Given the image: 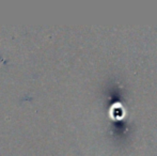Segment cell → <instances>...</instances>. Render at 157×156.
<instances>
[{
	"instance_id": "obj_1",
	"label": "cell",
	"mask_w": 157,
	"mask_h": 156,
	"mask_svg": "<svg viewBox=\"0 0 157 156\" xmlns=\"http://www.w3.org/2000/svg\"><path fill=\"white\" fill-rule=\"evenodd\" d=\"M110 116L114 120H122L125 116V109L121 104L117 103V104L112 105L111 109H110Z\"/></svg>"
}]
</instances>
